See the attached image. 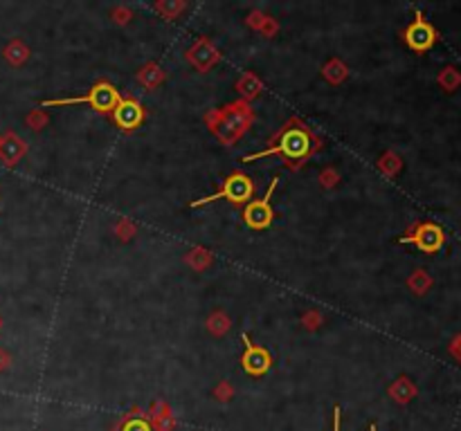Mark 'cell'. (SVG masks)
<instances>
[{
  "label": "cell",
  "mask_w": 461,
  "mask_h": 431,
  "mask_svg": "<svg viewBox=\"0 0 461 431\" xmlns=\"http://www.w3.org/2000/svg\"><path fill=\"white\" fill-rule=\"evenodd\" d=\"M216 398H218V400H229V398H232V386H229V384H220L218 391H216Z\"/></svg>",
  "instance_id": "obj_15"
},
{
  "label": "cell",
  "mask_w": 461,
  "mask_h": 431,
  "mask_svg": "<svg viewBox=\"0 0 461 431\" xmlns=\"http://www.w3.org/2000/svg\"><path fill=\"white\" fill-rule=\"evenodd\" d=\"M23 153H25V144L16 135H7L3 139V144H0V157H3L7 164H16L18 157Z\"/></svg>",
  "instance_id": "obj_9"
},
{
  "label": "cell",
  "mask_w": 461,
  "mask_h": 431,
  "mask_svg": "<svg viewBox=\"0 0 461 431\" xmlns=\"http://www.w3.org/2000/svg\"><path fill=\"white\" fill-rule=\"evenodd\" d=\"M255 194V185L252 180H250L245 173H232L229 175L223 187H220V191L207 196V198H200L196 203H192V207H200V205H207V203H214V200H232V203H248L250 196Z\"/></svg>",
  "instance_id": "obj_3"
},
{
  "label": "cell",
  "mask_w": 461,
  "mask_h": 431,
  "mask_svg": "<svg viewBox=\"0 0 461 431\" xmlns=\"http://www.w3.org/2000/svg\"><path fill=\"white\" fill-rule=\"evenodd\" d=\"M400 243H414L421 252H437V249L444 245V232H441V227L432 223H423V225H418L414 234L400 238Z\"/></svg>",
  "instance_id": "obj_6"
},
{
  "label": "cell",
  "mask_w": 461,
  "mask_h": 431,
  "mask_svg": "<svg viewBox=\"0 0 461 431\" xmlns=\"http://www.w3.org/2000/svg\"><path fill=\"white\" fill-rule=\"evenodd\" d=\"M315 146H319V142L304 128V124L290 126L279 133L277 142L273 146L264 148V151H259V153L245 155L243 162H255V159H259V157H270V155H282L286 159H293V162H302V159H306L310 153H313Z\"/></svg>",
  "instance_id": "obj_1"
},
{
  "label": "cell",
  "mask_w": 461,
  "mask_h": 431,
  "mask_svg": "<svg viewBox=\"0 0 461 431\" xmlns=\"http://www.w3.org/2000/svg\"><path fill=\"white\" fill-rule=\"evenodd\" d=\"M27 122L32 124L34 128H41V126L45 124V117H43L41 113H34V115H29V117H27Z\"/></svg>",
  "instance_id": "obj_17"
},
{
  "label": "cell",
  "mask_w": 461,
  "mask_h": 431,
  "mask_svg": "<svg viewBox=\"0 0 461 431\" xmlns=\"http://www.w3.org/2000/svg\"><path fill=\"white\" fill-rule=\"evenodd\" d=\"M27 47L21 43V41H14L12 45H9L7 49H5V56H7V61H12L14 65H21L25 58H27Z\"/></svg>",
  "instance_id": "obj_10"
},
{
  "label": "cell",
  "mask_w": 461,
  "mask_h": 431,
  "mask_svg": "<svg viewBox=\"0 0 461 431\" xmlns=\"http://www.w3.org/2000/svg\"><path fill=\"white\" fill-rule=\"evenodd\" d=\"M369 431H376V425H372V427H369Z\"/></svg>",
  "instance_id": "obj_19"
},
{
  "label": "cell",
  "mask_w": 461,
  "mask_h": 431,
  "mask_svg": "<svg viewBox=\"0 0 461 431\" xmlns=\"http://www.w3.org/2000/svg\"><path fill=\"white\" fill-rule=\"evenodd\" d=\"M122 431H151V427H149L146 420L133 418V420H128V423L124 425V429H122Z\"/></svg>",
  "instance_id": "obj_13"
},
{
  "label": "cell",
  "mask_w": 461,
  "mask_h": 431,
  "mask_svg": "<svg viewBox=\"0 0 461 431\" xmlns=\"http://www.w3.org/2000/svg\"><path fill=\"white\" fill-rule=\"evenodd\" d=\"M405 41H407L409 47L416 49V52H425V49H430L434 45L437 32L423 16L416 14V21L405 29Z\"/></svg>",
  "instance_id": "obj_5"
},
{
  "label": "cell",
  "mask_w": 461,
  "mask_h": 431,
  "mask_svg": "<svg viewBox=\"0 0 461 431\" xmlns=\"http://www.w3.org/2000/svg\"><path fill=\"white\" fill-rule=\"evenodd\" d=\"M122 102V97L115 90V86H110L106 81H99L88 90L82 97H68V99H47L43 102V108H52V106H73V104H90L99 113H108V110H115L117 104Z\"/></svg>",
  "instance_id": "obj_2"
},
{
  "label": "cell",
  "mask_w": 461,
  "mask_h": 431,
  "mask_svg": "<svg viewBox=\"0 0 461 431\" xmlns=\"http://www.w3.org/2000/svg\"><path fill=\"white\" fill-rule=\"evenodd\" d=\"M277 182H279V178H275L273 182H270V189H268V194H266L264 198L248 203L245 212H243V218H245L248 227H252V229H266L270 223H273L275 212H273V205H270V198H273V194H275Z\"/></svg>",
  "instance_id": "obj_4"
},
{
  "label": "cell",
  "mask_w": 461,
  "mask_h": 431,
  "mask_svg": "<svg viewBox=\"0 0 461 431\" xmlns=\"http://www.w3.org/2000/svg\"><path fill=\"white\" fill-rule=\"evenodd\" d=\"M144 119V108L139 106L133 99H128V102H119L117 108H115V122L119 124V128H135L142 124Z\"/></svg>",
  "instance_id": "obj_8"
},
{
  "label": "cell",
  "mask_w": 461,
  "mask_h": 431,
  "mask_svg": "<svg viewBox=\"0 0 461 431\" xmlns=\"http://www.w3.org/2000/svg\"><path fill=\"white\" fill-rule=\"evenodd\" d=\"M243 344H245V353H243V368L248 370L250 375H264L266 370L270 368V353L262 346H255L250 342V337L243 335Z\"/></svg>",
  "instance_id": "obj_7"
},
{
  "label": "cell",
  "mask_w": 461,
  "mask_h": 431,
  "mask_svg": "<svg viewBox=\"0 0 461 431\" xmlns=\"http://www.w3.org/2000/svg\"><path fill=\"white\" fill-rule=\"evenodd\" d=\"M324 77L328 79L331 84H340L342 81V79L347 77V68H345V63L342 61H331L326 68H324Z\"/></svg>",
  "instance_id": "obj_11"
},
{
  "label": "cell",
  "mask_w": 461,
  "mask_h": 431,
  "mask_svg": "<svg viewBox=\"0 0 461 431\" xmlns=\"http://www.w3.org/2000/svg\"><path fill=\"white\" fill-rule=\"evenodd\" d=\"M333 431H342V411H340V407L333 409Z\"/></svg>",
  "instance_id": "obj_16"
},
{
  "label": "cell",
  "mask_w": 461,
  "mask_h": 431,
  "mask_svg": "<svg viewBox=\"0 0 461 431\" xmlns=\"http://www.w3.org/2000/svg\"><path fill=\"white\" fill-rule=\"evenodd\" d=\"M207 328H209V333H214V335H223L225 330L229 328V319H227L225 315L216 313V315H212V317H209V322H207Z\"/></svg>",
  "instance_id": "obj_12"
},
{
  "label": "cell",
  "mask_w": 461,
  "mask_h": 431,
  "mask_svg": "<svg viewBox=\"0 0 461 431\" xmlns=\"http://www.w3.org/2000/svg\"><path fill=\"white\" fill-rule=\"evenodd\" d=\"M319 180H322V185H324V187H333V185L338 182V173H335V171H331V169H328V171H324L322 175H319Z\"/></svg>",
  "instance_id": "obj_14"
},
{
  "label": "cell",
  "mask_w": 461,
  "mask_h": 431,
  "mask_svg": "<svg viewBox=\"0 0 461 431\" xmlns=\"http://www.w3.org/2000/svg\"><path fill=\"white\" fill-rule=\"evenodd\" d=\"M9 366V355L5 353V350H0V370Z\"/></svg>",
  "instance_id": "obj_18"
}]
</instances>
